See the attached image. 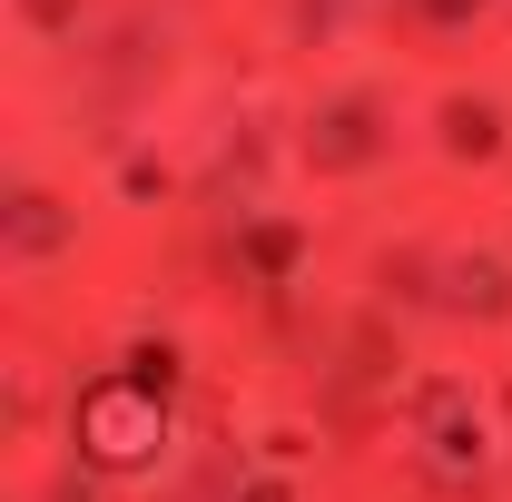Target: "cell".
<instances>
[{"label": "cell", "mask_w": 512, "mask_h": 502, "mask_svg": "<svg viewBox=\"0 0 512 502\" xmlns=\"http://www.w3.org/2000/svg\"><path fill=\"white\" fill-rule=\"evenodd\" d=\"M79 434H89L99 463H148V453H158V404H148L138 384H109V394H89Z\"/></svg>", "instance_id": "6da1fadb"}, {"label": "cell", "mask_w": 512, "mask_h": 502, "mask_svg": "<svg viewBox=\"0 0 512 502\" xmlns=\"http://www.w3.org/2000/svg\"><path fill=\"white\" fill-rule=\"evenodd\" d=\"M30 10H40V20H60V10H69V0H30Z\"/></svg>", "instance_id": "7a4b0ae2"}]
</instances>
